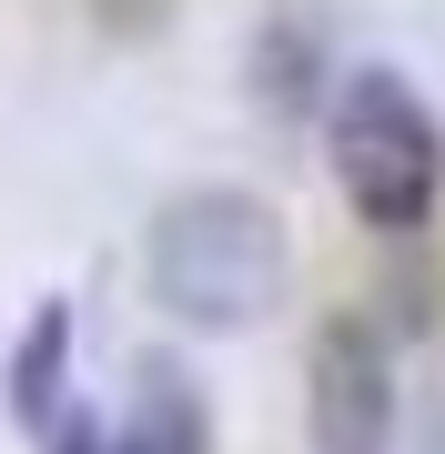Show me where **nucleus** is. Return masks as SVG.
<instances>
[{
  "instance_id": "obj_5",
  "label": "nucleus",
  "mask_w": 445,
  "mask_h": 454,
  "mask_svg": "<svg viewBox=\"0 0 445 454\" xmlns=\"http://www.w3.org/2000/svg\"><path fill=\"white\" fill-rule=\"evenodd\" d=\"M0 394H11V414L31 424V434L61 414V394H71V303H61V293L31 313V333H20V354H11V373H0Z\"/></svg>"
},
{
  "instance_id": "obj_2",
  "label": "nucleus",
  "mask_w": 445,
  "mask_h": 454,
  "mask_svg": "<svg viewBox=\"0 0 445 454\" xmlns=\"http://www.w3.org/2000/svg\"><path fill=\"white\" fill-rule=\"evenodd\" d=\"M324 152H334L345 202L375 232H425V212L445 192V121L405 71H375V61L345 71L324 112Z\"/></svg>"
},
{
  "instance_id": "obj_3",
  "label": "nucleus",
  "mask_w": 445,
  "mask_h": 454,
  "mask_svg": "<svg viewBox=\"0 0 445 454\" xmlns=\"http://www.w3.org/2000/svg\"><path fill=\"white\" fill-rule=\"evenodd\" d=\"M304 434L314 454H395V354L375 324L334 313L304 354Z\"/></svg>"
},
{
  "instance_id": "obj_4",
  "label": "nucleus",
  "mask_w": 445,
  "mask_h": 454,
  "mask_svg": "<svg viewBox=\"0 0 445 454\" xmlns=\"http://www.w3.org/2000/svg\"><path fill=\"white\" fill-rule=\"evenodd\" d=\"M112 454H213V414H203V384L182 364H142L132 414H122Z\"/></svg>"
},
{
  "instance_id": "obj_6",
  "label": "nucleus",
  "mask_w": 445,
  "mask_h": 454,
  "mask_svg": "<svg viewBox=\"0 0 445 454\" xmlns=\"http://www.w3.org/2000/svg\"><path fill=\"white\" fill-rule=\"evenodd\" d=\"M41 434H51V454H112V434H101V424H91V414H71V404H61V414H51V424H41Z\"/></svg>"
},
{
  "instance_id": "obj_1",
  "label": "nucleus",
  "mask_w": 445,
  "mask_h": 454,
  "mask_svg": "<svg viewBox=\"0 0 445 454\" xmlns=\"http://www.w3.org/2000/svg\"><path fill=\"white\" fill-rule=\"evenodd\" d=\"M142 273H152V303L193 333H253L283 313L294 293V232L264 192L243 182H193L152 212L142 232Z\"/></svg>"
}]
</instances>
